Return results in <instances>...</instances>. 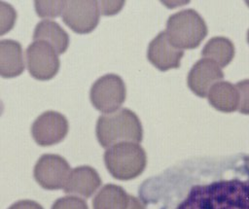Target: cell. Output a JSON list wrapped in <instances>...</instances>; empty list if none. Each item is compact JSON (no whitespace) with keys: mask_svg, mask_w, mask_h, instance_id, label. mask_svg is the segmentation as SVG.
I'll list each match as a JSON object with an SVG mask.
<instances>
[{"mask_svg":"<svg viewBox=\"0 0 249 209\" xmlns=\"http://www.w3.org/2000/svg\"><path fill=\"white\" fill-rule=\"evenodd\" d=\"M176 209H249V180H219L194 186Z\"/></svg>","mask_w":249,"mask_h":209,"instance_id":"obj_1","label":"cell"},{"mask_svg":"<svg viewBox=\"0 0 249 209\" xmlns=\"http://www.w3.org/2000/svg\"><path fill=\"white\" fill-rule=\"evenodd\" d=\"M95 131L99 144L104 148L123 142L139 143L143 137V129L138 117L126 108L100 116Z\"/></svg>","mask_w":249,"mask_h":209,"instance_id":"obj_2","label":"cell"},{"mask_svg":"<svg viewBox=\"0 0 249 209\" xmlns=\"http://www.w3.org/2000/svg\"><path fill=\"white\" fill-rule=\"evenodd\" d=\"M104 162L114 178L131 180L143 172L147 158L144 149L138 143L123 142L106 150Z\"/></svg>","mask_w":249,"mask_h":209,"instance_id":"obj_3","label":"cell"},{"mask_svg":"<svg viewBox=\"0 0 249 209\" xmlns=\"http://www.w3.org/2000/svg\"><path fill=\"white\" fill-rule=\"evenodd\" d=\"M170 43L180 50L197 48L207 35V26L199 14L187 9L170 16L166 22Z\"/></svg>","mask_w":249,"mask_h":209,"instance_id":"obj_4","label":"cell"},{"mask_svg":"<svg viewBox=\"0 0 249 209\" xmlns=\"http://www.w3.org/2000/svg\"><path fill=\"white\" fill-rule=\"evenodd\" d=\"M126 96L123 79L116 74H106L98 78L91 86L89 98L98 111L111 114L122 106Z\"/></svg>","mask_w":249,"mask_h":209,"instance_id":"obj_5","label":"cell"},{"mask_svg":"<svg viewBox=\"0 0 249 209\" xmlns=\"http://www.w3.org/2000/svg\"><path fill=\"white\" fill-rule=\"evenodd\" d=\"M29 74L40 81L53 78L58 72L60 61L54 49L45 41H34L25 52Z\"/></svg>","mask_w":249,"mask_h":209,"instance_id":"obj_6","label":"cell"},{"mask_svg":"<svg viewBox=\"0 0 249 209\" xmlns=\"http://www.w3.org/2000/svg\"><path fill=\"white\" fill-rule=\"evenodd\" d=\"M61 17L64 23L74 32L86 34L97 26L100 12L97 1L70 0L66 1Z\"/></svg>","mask_w":249,"mask_h":209,"instance_id":"obj_7","label":"cell"},{"mask_svg":"<svg viewBox=\"0 0 249 209\" xmlns=\"http://www.w3.org/2000/svg\"><path fill=\"white\" fill-rule=\"evenodd\" d=\"M71 172L65 158L58 155H43L34 166L33 175L36 182L46 190L64 188Z\"/></svg>","mask_w":249,"mask_h":209,"instance_id":"obj_8","label":"cell"},{"mask_svg":"<svg viewBox=\"0 0 249 209\" xmlns=\"http://www.w3.org/2000/svg\"><path fill=\"white\" fill-rule=\"evenodd\" d=\"M68 132L66 118L55 111H47L40 115L32 124L31 134L40 146H51L62 141Z\"/></svg>","mask_w":249,"mask_h":209,"instance_id":"obj_9","label":"cell"},{"mask_svg":"<svg viewBox=\"0 0 249 209\" xmlns=\"http://www.w3.org/2000/svg\"><path fill=\"white\" fill-rule=\"evenodd\" d=\"M224 78L221 67L213 60L201 58L189 72L187 83L190 89L199 97H206L210 88Z\"/></svg>","mask_w":249,"mask_h":209,"instance_id":"obj_10","label":"cell"},{"mask_svg":"<svg viewBox=\"0 0 249 209\" xmlns=\"http://www.w3.org/2000/svg\"><path fill=\"white\" fill-rule=\"evenodd\" d=\"M184 51L173 46L165 31L160 32L149 44L147 58L160 71L178 68Z\"/></svg>","mask_w":249,"mask_h":209,"instance_id":"obj_11","label":"cell"},{"mask_svg":"<svg viewBox=\"0 0 249 209\" xmlns=\"http://www.w3.org/2000/svg\"><path fill=\"white\" fill-rule=\"evenodd\" d=\"M100 185L101 179L95 169L83 165L71 170L63 190L66 193L88 198L95 192Z\"/></svg>","mask_w":249,"mask_h":209,"instance_id":"obj_12","label":"cell"},{"mask_svg":"<svg viewBox=\"0 0 249 209\" xmlns=\"http://www.w3.org/2000/svg\"><path fill=\"white\" fill-rule=\"evenodd\" d=\"M24 70L23 52L18 41L4 39L0 41V74L3 78H14Z\"/></svg>","mask_w":249,"mask_h":209,"instance_id":"obj_13","label":"cell"},{"mask_svg":"<svg viewBox=\"0 0 249 209\" xmlns=\"http://www.w3.org/2000/svg\"><path fill=\"white\" fill-rule=\"evenodd\" d=\"M34 41H45L50 44L57 54L65 52L69 45V36L55 21L44 19L37 23L33 33Z\"/></svg>","mask_w":249,"mask_h":209,"instance_id":"obj_14","label":"cell"},{"mask_svg":"<svg viewBox=\"0 0 249 209\" xmlns=\"http://www.w3.org/2000/svg\"><path fill=\"white\" fill-rule=\"evenodd\" d=\"M207 97L209 103L218 111L231 113L238 108V91L230 82L216 83L210 88Z\"/></svg>","mask_w":249,"mask_h":209,"instance_id":"obj_15","label":"cell"},{"mask_svg":"<svg viewBox=\"0 0 249 209\" xmlns=\"http://www.w3.org/2000/svg\"><path fill=\"white\" fill-rule=\"evenodd\" d=\"M130 195L114 184L105 185L92 200L93 209H127Z\"/></svg>","mask_w":249,"mask_h":209,"instance_id":"obj_16","label":"cell"},{"mask_svg":"<svg viewBox=\"0 0 249 209\" xmlns=\"http://www.w3.org/2000/svg\"><path fill=\"white\" fill-rule=\"evenodd\" d=\"M201 54L217 63L220 67L227 66L234 56V46L226 37H213L204 46Z\"/></svg>","mask_w":249,"mask_h":209,"instance_id":"obj_17","label":"cell"},{"mask_svg":"<svg viewBox=\"0 0 249 209\" xmlns=\"http://www.w3.org/2000/svg\"><path fill=\"white\" fill-rule=\"evenodd\" d=\"M66 1H35V11L40 17H56L62 15Z\"/></svg>","mask_w":249,"mask_h":209,"instance_id":"obj_18","label":"cell"},{"mask_svg":"<svg viewBox=\"0 0 249 209\" xmlns=\"http://www.w3.org/2000/svg\"><path fill=\"white\" fill-rule=\"evenodd\" d=\"M52 209H88L85 200L78 196H63L58 198L52 206Z\"/></svg>","mask_w":249,"mask_h":209,"instance_id":"obj_19","label":"cell"},{"mask_svg":"<svg viewBox=\"0 0 249 209\" xmlns=\"http://www.w3.org/2000/svg\"><path fill=\"white\" fill-rule=\"evenodd\" d=\"M235 87L239 95L237 110L241 114L249 115V80L240 81Z\"/></svg>","mask_w":249,"mask_h":209,"instance_id":"obj_20","label":"cell"},{"mask_svg":"<svg viewBox=\"0 0 249 209\" xmlns=\"http://www.w3.org/2000/svg\"><path fill=\"white\" fill-rule=\"evenodd\" d=\"M0 17H1V31L0 34L3 35L6 32L10 31V29L13 27L14 23H15V19L17 17V13L15 12V10L12 8L11 5H9L8 7V16H6V12L0 8Z\"/></svg>","mask_w":249,"mask_h":209,"instance_id":"obj_21","label":"cell"},{"mask_svg":"<svg viewBox=\"0 0 249 209\" xmlns=\"http://www.w3.org/2000/svg\"><path fill=\"white\" fill-rule=\"evenodd\" d=\"M99 12L103 16L117 14L124 5V1H97Z\"/></svg>","mask_w":249,"mask_h":209,"instance_id":"obj_22","label":"cell"},{"mask_svg":"<svg viewBox=\"0 0 249 209\" xmlns=\"http://www.w3.org/2000/svg\"><path fill=\"white\" fill-rule=\"evenodd\" d=\"M9 209H44L39 203L33 200H19L10 206Z\"/></svg>","mask_w":249,"mask_h":209,"instance_id":"obj_23","label":"cell"},{"mask_svg":"<svg viewBox=\"0 0 249 209\" xmlns=\"http://www.w3.org/2000/svg\"><path fill=\"white\" fill-rule=\"evenodd\" d=\"M127 209H145V207L139 201V199L130 195V202H129V205H128Z\"/></svg>","mask_w":249,"mask_h":209,"instance_id":"obj_24","label":"cell"},{"mask_svg":"<svg viewBox=\"0 0 249 209\" xmlns=\"http://www.w3.org/2000/svg\"><path fill=\"white\" fill-rule=\"evenodd\" d=\"M247 42H248V44H249V30L247 31Z\"/></svg>","mask_w":249,"mask_h":209,"instance_id":"obj_25","label":"cell"},{"mask_svg":"<svg viewBox=\"0 0 249 209\" xmlns=\"http://www.w3.org/2000/svg\"><path fill=\"white\" fill-rule=\"evenodd\" d=\"M246 4L249 6V1H247V2H246Z\"/></svg>","mask_w":249,"mask_h":209,"instance_id":"obj_26","label":"cell"},{"mask_svg":"<svg viewBox=\"0 0 249 209\" xmlns=\"http://www.w3.org/2000/svg\"><path fill=\"white\" fill-rule=\"evenodd\" d=\"M248 161H249V157H248Z\"/></svg>","mask_w":249,"mask_h":209,"instance_id":"obj_27","label":"cell"}]
</instances>
